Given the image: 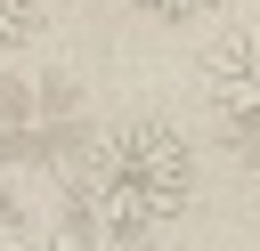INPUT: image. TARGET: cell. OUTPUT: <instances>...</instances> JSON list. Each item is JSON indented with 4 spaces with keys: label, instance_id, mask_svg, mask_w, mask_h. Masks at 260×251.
Wrapping results in <instances>:
<instances>
[{
    "label": "cell",
    "instance_id": "obj_6",
    "mask_svg": "<svg viewBox=\"0 0 260 251\" xmlns=\"http://www.w3.org/2000/svg\"><path fill=\"white\" fill-rule=\"evenodd\" d=\"M138 16H154V24H195V16H211L219 0H130Z\"/></svg>",
    "mask_w": 260,
    "mask_h": 251
},
{
    "label": "cell",
    "instance_id": "obj_1",
    "mask_svg": "<svg viewBox=\"0 0 260 251\" xmlns=\"http://www.w3.org/2000/svg\"><path fill=\"white\" fill-rule=\"evenodd\" d=\"M195 202V146L138 113V121H114L106 138L81 146L73 162V211L65 227H89V235H114V243H146L154 227H171L179 211Z\"/></svg>",
    "mask_w": 260,
    "mask_h": 251
},
{
    "label": "cell",
    "instance_id": "obj_4",
    "mask_svg": "<svg viewBox=\"0 0 260 251\" xmlns=\"http://www.w3.org/2000/svg\"><path fill=\"white\" fill-rule=\"evenodd\" d=\"M41 16H49V0H0V57L24 49V40L41 32Z\"/></svg>",
    "mask_w": 260,
    "mask_h": 251
},
{
    "label": "cell",
    "instance_id": "obj_7",
    "mask_svg": "<svg viewBox=\"0 0 260 251\" xmlns=\"http://www.w3.org/2000/svg\"><path fill=\"white\" fill-rule=\"evenodd\" d=\"M41 251H130V243H114V235H89V227H57Z\"/></svg>",
    "mask_w": 260,
    "mask_h": 251
},
{
    "label": "cell",
    "instance_id": "obj_5",
    "mask_svg": "<svg viewBox=\"0 0 260 251\" xmlns=\"http://www.w3.org/2000/svg\"><path fill=\"white\" fill-rule=\"evenodd\" d=\"M0 251H41V243H32V219H24V202H16L8 186H0Z\"/></svg>",
    "mask_w": 260,
    "mask_h": 251
},
{
    "label": "cell",
    "instance_id": "obj_3",
    "mask_svg": "<svg viewBox=\"0 0 260 251\" xmlns=\"http://www.w3.org/2000/svg\"><path fill=\"white\" fill-rule=\"evenodd\" d=\"M73 146V89L65 81H0V154L49 162Z\"/></svg>",
    "mask_w": 260,
    "mask_h": 251
},
{
    "label": "cell",
    "instance_id": "obj_2",
    "mask_svg": "<svg viewBox=\"0 0 260 251\" xmlns=\"http://www.w3.org/2000/svg\"><path fill=\"white\" fill-rule=\"evenodd\" d=\"M203 97H211V130L236 154H260V32H219L211 40Z\"/></svg>",
    "mask_w": 260,
    "mask_h": 251
}]
</instances>
